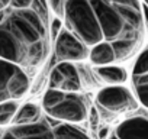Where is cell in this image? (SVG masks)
Instances as JSON below:
<instances>
[{
  "instance_id": "6da1fadb",
  "label": "cell",
  "mask_w": 148,
  "mask_h": 139,
  "mask_svg": "<svg viewBox=\"0 0 148 139\" xmlns=\"http://www.w3.org/2000/svg\"><path fill=\"white\" fill-rule=\"evenodd\" d=\"M51 46L47 2L32 0L29 9L6 7L0 22V59L21 68L41 67Z\"/></svg>"
},
{
  "instance_id": "ffe728a7",
  "label": "cell",
  "mask_w": 148,
  "mask_h": 139,
  "mask_svg": "<svg viewBox=\"0 0 148 139\" xmlns=\"http://www.w3.org/2000/svg\"><path fill=\"white\" fill-rule=\"evenodd\" d=\"M108 133H109V129H108V127H103V129L99 132V138H100V139H108Z\"/></svg>"
},
{
  "instance_id": "8fae6325",
  "label": "cell",
  "mask_w": 148,
  "mask_h": 139,
  "mask_svg": "<svg viewBox=\"0 0 148 139\" xmlns=\"http://www.w3.org/2000/svg\"><path fill=\"white\" fill-rule=\"evenodd\" d=\"M97 77L109 86H122L128 80V73L123 67L119 65H105L96 67Z\"/></svg>"
},
{
  "instance_id": "8992f818",
  "label": "cell",
  "mask_w": 148,
  "mask_h": 139,
  "mask_svg": "<svg viewBox=\"0 0 148 139\" xmlns=\"http://www.w3.org/2000/svg\"><path fill=\"white\" fill-rule=\"evenodd\" d=\"M45 113L60 123L77 125L87 119L89 106L86 97L80 93H62L61 99Z\"/></svg>"
},
{
  "instance_id": "9c48e42d",
  "label": "cell",
  "mask_w": 148,
  "mask_h": 139,
  "mask_svg": "<svg viewBox=\"0 0 148 139\" xmlns=\"http://www.w3.org/2000/svg\"><path fill=\"white\" fill-rule=\"evenodd\" d=\"M83 87L82 76L76 64L57 62L48 77V89L62 93H79Z\"/></svg>"
},
{
  "instance_id": "7402d4cb",
  "label": "cell",
  "mask_w": 148,
  "mask_h": 139,
  "mask_svg": "<svg viewBox=\"0 0 148 139\" xmlns=\"http://www.w3.org/2000/svg\"><path fill=\"white\" fill-rule=\"evenodd\" d=\"M144 5H145V6H147V7H148V2H144Z\"/></svg>"
},
{
  "instance_id": "277c9868",
  "label": "cell",
  "mask_w": 148,
  "mask_h": 139,
  "mask_svg": "<svg viewBox=\"0 0 148 139\" xmlns=\"http://www.w3.org/2000/svg\"><path fill=\"white\" fill-rule=\"evenodd\" d=\"M10 130L19 139H92L76 125L60 122L57 125H51L44 117L34 125L10 126Z\"/></svg>"
},
{
  "instance_id": "3957f363",
  "label": "cell",
  "mask_w": 148,
  "mask_h": 139,
  "mask_svg": "<svg viewBox=\"0 0 148 139\" xmlns=\"http://www.w3.org/2000/svg\"><path fill=\"white\" fill-rule=\"evenodd\" d=\"M64 28L68 29L87 48H93L103 42V36L92 9L90 2L86 0H68L64 7Z\"/></svg>"
},
{
  "instance_id": "7a4b0ae2",
  "label": "cell",
  "mask_w": 148,
  "mask_h": 139,
  "mask_svg": "<svg viewBox=\"0 0 148 139\" xmlns=\"http://www.w3.org/2000/svg\"><path fill=\"white\" fill-rule=\"evenodd\" d=\"M96 15L103 42L115 51L116 62L132 58L142 46L145 28L139 2H90Z\"/></svg>"
},
{
  "instance_id": "2e32d148",
  "label": "cell",
  "mask_w": 148,
  "mask_h": 139,
  "mask_svg": "<svg viewBox=\"0 0 148 139\" xmlns=\"http://www.w3.org/2000/svg\"><path fill=\"white\" fill-rule=\"evenodd\" d=\"M49 12L55 13L57 19H62L64 18V7H65V2L64 0H52V2H47Z\"/></svg>"
},
{
  "instance_id": "30bf717a",
  "label": "cell",
  "mask_w": 148,
  "mask_h": 139,
  "mask_svg": "<svg viewBox=\"0 0 148 139\" xmlns=\"http://www.w3.org/2000/svg\"><path fill=\"white\" fill-rule=\"evenodd\" d=\"M109 139H148V114H138L122 120Z\"/></svg>"
},
{
  "instance_id": "e0dca14e",
  "label": "cell",
  "mask_w": 148,
  "mask_h": 139,
  "mask_svg": "<svg viewBox=\"0 0 148 139\" xmlns=\"http://www.w3.org/2000/svg\"><path fill=\"white\" fill-rule=\"evenodd\" d=\"M64 28V23L61 19H52V22L49 23V36L52 41H55V38L58 36V33L61 32V29Z\"/></svg>"
},
{
  "instance_id": "ac0fdd59",
  "label": "cell",
  "mask_w": 148,
  "mask_h": 139,
  "mask_svg": "<svg viewBox=\"0 0 148 139\" xmlns=\"http://www.w3.org/2000/svg\"><path fill=\"white\" fill-rule=\"evenodd\" d=\"M32 5V0H10L9 7L12 9H29Z\"/></svg>"
},
{
  "instance_id": "4fadbf2b",
  "label": "cell",
  "mask_w": 148,
  "mask_h": 139,
  "mask_svg": "<svg viewBox=\"0 0 148 139\" xmlns=\"http://www.w3.org/2000/svg\"><path fill=\"white\" fill-rule=\"evenodd\" d=\"M42 117L41 114V107L36 103L28 102L25 104H22L13 119L12 126H28V125H34L36 123L39 119Z\"/></svg>"
},
{
  "instance_id": "7c38bea8",
  "label": "cell",
  "mask_w": 148,
  "mask_h": 139,
  "mask_svg": "<svg viewBox=\"0 0 148 139\" xmlns=\"http://www.w3.org/2000/svg\"><path fill=\"white\" fill-rule=\"evenodd\" d=\"M89 59L92 61L93 65L96 67H105V65H113L116 62L115 58V51L113 48L106 44V42H100L96 46L90 48L89 52Z\"/></svg>"
},
{
  "instance_id": "5bb4252c",
  "label": "cell",
  "mask_w": 148,
  "mask_h": 139,
  "mask_svg": "<svg viewBox=\"0 0 148 139\" xmlns=\"http://www.w3.org/2000/svg\"><path fill=\"white\" fill-rule=\"evenodd\" d=\"M132 83L135 89V99L144 107L148 109V73L141 76H132Z\"/></svg>"
},
{
  "instance_id": "52a82bcc",
  "label": "cell",
  "mask_w": 148,
  "mask_h": 139,
  "mask_svg": "<svg viewBox=\"0 0 148 139\" xmlns=\"http://www.w3.org/2000/svg\"><path fill=\"white\" fill-rule=\"evenodd\" d=\"M97 104L113 114L132 112L138 107V102L129 89L125 86H108L103 87L96 96Z\"/></svg>"
},
{
  "instance_id": "9a60e30c",
  "label": "cell",
  "mask_w": 148,
  "mask_h": 139,
  "mask_svg": "<svg viewBox=\"0 0 148 139\" xmlns=\"http://www.w3.org/2000/svg\"><path fill=\"white\" fill-rule=\"evenodd\" d=\"M19 107H21L19 102L0 103V129H6L8 126H12Z\"/></svg>"
},
{
  "instance_id": "603a6c76",
  "label": "cell",
  "mask_w": 148,
  "mask_h": 139,
  "mask_svg": "<svg viewBox=\"0 0 148 139\" xmlns=\"http://www.w3.org/2000/svg\"><path fill=\"white\" fill-rule=\"evenodd\" d=\"M0 130H2V129H0Z\"/></svg>"
},
{
  "instance_id": "ba28073f",
  "label": "cell",
  "mask_w": 148,
  "mask_h": 139,
  "mask_svg": "<svg viewBox=\"0 0 148 139\" xmlns=\"http://www.w3.org/2000/svg\"><path fill=\"white\" fill-rule=\"evenodd\" d=\"M90 48L77 39L68 29L62 28L54 41V55L57 62H82L89 58Z\"/></svg>"
},
{
  "instance_id": "5b68a950",
  "label": "cell",
  "mask_w": 148,
  "mask_h": 139,
  "mask_svg": "<svg viewBox=\"0 0 148 139\" xmlns=\"http://www.w3.org/2000/svg\"><path fill=\"white\" fill-rule=\"evenodd\" d=\"M31 90V80L23 68L0 59V103L19 102Z\"/></svg>"
},
{
  "instance_id": "44dd1931",
  "label": "cell",
  "mask_w": 148,
  "mask_h": 139,
  "mask_svg": "<svg viewBox=\"0 0 148 139\" xmlns=\"http://www.w3.org/2000/svg\"><path fill=\"white\" fill-rule=\"evenodd\" d=\"M9 6V2H3V0H0V12H2L3 9H6Z\"/></svg>"
},
{
  "instance_id": "d6986e66",
  "label": "cell",
  "mask_w": 148,
  "mask_h": 139,
  "mask_svg": "<svg viewBox=\"0 0 148 139\" xmlns=\"http://www.w3.org/2000/svg\"><path fill=\"white\" fill-rule=\"evenodd\" d=\"M142 5V18H144V28L147 29V32H148V7L144 5V3H141Z\"/></svg>"
}]
</instances>
